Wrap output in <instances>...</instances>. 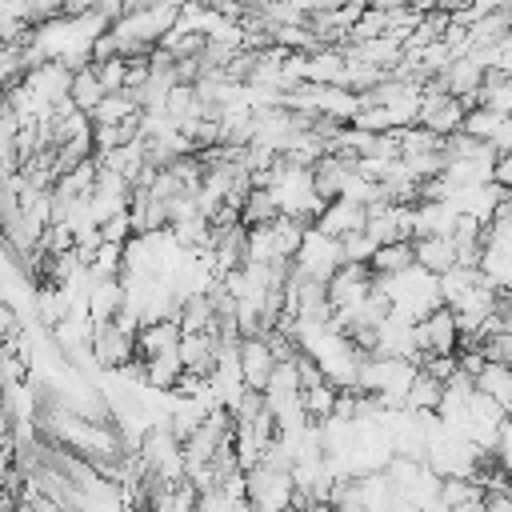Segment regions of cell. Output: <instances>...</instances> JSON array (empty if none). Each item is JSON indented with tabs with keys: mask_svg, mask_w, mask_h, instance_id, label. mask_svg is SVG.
I'll return each instance as SVG.
<instances>
[{
	"mask_svg": "<svg viewBox=\"0 0 512 512\" xmlns=\"http://www.w3.org/2000/svg\"><path fill=\"white\" fill-rule=\"evenodd\" d=\"M88 352H92V360H96V368H100V372H120V368L136 364V332L120 328L116 320L92 324Z\"/></svg>",
	"mask_w": 512,
	"mask_h": 512,
	"instance_id": "1",
	"label": "cell"
},
{
	"mask_svg": "<svg viewBox=\"0 0 512 512\" xmlns=\"http://www.w3.org/2000/svg\"><path fill=\"white\" fill-rule=\"evenodd\" d=\"M340 264H344L340 240L336 236H324L320 228H308L304 240H300V248H296V256H292V268L304 272V276H312V280H328Z\"/></svg>",
	"mask_w": 512,
	"mask_h": 512,
	"instance_id": "2",
	"label": "cell"
},
{
	"mask_svg": "<svg viewBox=\"0 0 512 512\" xmlns=\"http://www.w3.org/2000/svg\"><path fill=\"white\" fill-rule=\"evenodd\" d=\"M464 112H468V108L460 104V96H452V92H444V88H436V84H424L416 124L428 128V132H436V136H448V132H460Z\"/></svg>",
	"mask_w": 512,
	"mask_h": 512,
	"instance_id": "3",
	"label": "cell"
},
{
	"mask_svg": "<svg viewBox=\"0 0 512 512\" xmlns=\"http://www.w3.org/2000/svg\"><path fill=\"white\" fill-rule=\"evenodd\" d=\"M412 328H416V348H420V356H448V352H456V344H460V328H456V316H452L448 304L432 308V312H428L424 320H416Z\"/></svg>",
	"mask_w": 512,
	"mask_h": 512,
	"instance_id": "4",
	"label": "cell"
},
{
	"mask_svg": "<svg viewBox=\"0 0 512 512\" xmlns=\"http://www.w3.org/2000/svg\"><path fill=\"white\" fill-rule=\"evenodd\" d=\"M236 360H240V376H244V384H248L252 392H264L272 368L280 364L276 352H272V344H268L264 336H244L240 348H236Z\"/></svg>",
	"mask_w": 512,
	"mask_h": 512,
	"instance_id": "5",
	"label": "cell"
},
{
	"mask_svg": "<svg viewBox=\"0 0 512 512\" xmlns=\"http://www.w3.org/2000/svg\"><path fill=\"white\" fill-rule=\"evenodd\" d=\"M368 224V208L364 204H356V200H344V196H336V200H328L324 208H320V216H316V224L312 228H320L324 236H348V232H356V228H364Z\"/></svg>",
	"mask_w": 512,
	"mask_h": 512,
	"instance_id": "6",
	"label": "cell"
},
{
	"mask_svg": "<svg viewBox=\"0 0 512 512\" xmlns=\"http://www.w3.org/2000/svg\"><path fill=\"white\" fill-rule=\"evenodd\" d=\"M180 344V320L168 316V320H148L136 328V364L160 356V352H176Z\"/></svg>",
	"mask_w": 512,
	"mask_h": 512,
	"instance_id": "7",
	"label": "cell"
},
{
	"mask_svg": "<svg viewBox=\"0 0 512 512\" xmlns=\"http://www.w3.org/2000/svg\"><path fill=\"white\" fill-rule=\"evenodd\" d=\"M412 256H416V264H420L424 272H432V276H440V272H448V268L456 264V248H452L448 236H416V240H412Z\"/></svg>",
	"mask_w": 512,
	"mask_h": 512,
	"instance_id": "8",
	"label": "cell"
},
{
	"mask_svg": "<svg viewBox=\"0 0 512 512\" xmlns=\"http://www.w3.org/2000/svg\"><path fill=\"white\" fill-rule=\"evenodd\" d=\"M88 116H92V124H128L140 116V104L132 92H104Z\"/></svg>",
	"mask_w": 512,
	"mask_h": 512,
	"instance_id": "9",
	"label": "cell"
},
{
	"mask_svg": "<svg viewBox=\"0 0 512 512\" xmlns=\"http://www.w3.org/2000/svg\"><path fill=\"white\" fill-rule=\"evenodd\" d=\"M408 264H416V256H412V240H392V244H380V248L372 252V260H368V268H372V276H376V280L396 276V272H404Z\"/></svg>",
	"mask_w": 512,
	"mask_h": 512,
	"instance_id": "10",
	"label": "cell"
},
{
	"mask_svg": "<svg viewBox=\"0 0 512 512\" xmlns=\"http://www.w3.org/2000/svg\"><path fill=\"white\" fill-rule=\"evenodd\" d=\"M476 392L492 396L504 412H512V364H484V372L476 376Z\"/></svg>",
	"mask_w": 512,
	"mask_h": 512,
	"instance_id": "11",
	"label": "cell"
},
{
	"mask_svg": "<svg viewBox=\"0 0 512 512\" xmlns=\"http://www.w3.org/2000/svg\"><path fill=\"white\" fill-rule=\"evenodd\" d=\"M100 96H104V84L96 80L92 64H80V68H72V84H68V104H72V108H80V112H92V108L100 104Z\"/></svg>",
	"mask_w": 512,
	"mask_h": 512,
	"instance_id": "12",
	"label": "cell"
},
{
	"mask_svg": "<svg viewBox=\"0 0 512 512\" xmlns=\"http://www.w3.org/2000/svg\"><path fill=\"white\" fill-rule=\"evenodd\" d=\"M376 248H380V244H376L364 228H356V232L340 236V256H344V264H368Z\"/></svg>",
	"mask_w": 512,
	"mask_h": 512,
	"instance_id": "13",
	"label": "cell"
},
{
	"mask_svg": "<svg viewBox=\"0 0 512 512\" xmlns=\"http://www.w3.org/2000/svg\"><path fill=\"white\" fill-rule=\"evenodd\" d=\"M96 80L104 84V92H124V72H128V56H112V60H92Z\"/></svg>",
	"mask_w": 512,
	"mask_h": 512,
	"instance_id": "14",
	"label": "cell"
},
{
	"mask_svg": "<svg viewBox=\"0 0 512 512\" xmlns=\"http://www.w3.org/2000/svg\"><path fill=\"white\" fill-rule=\"evenodd\" d=\"M492 184H500V188L512 192V148L508 152H496V160H492Z\"/></svg>",
	"mask_w": 512,
	"mask_h": 512,
	"instance_id": "15",
	"label": "cell"
}]
</instances>
